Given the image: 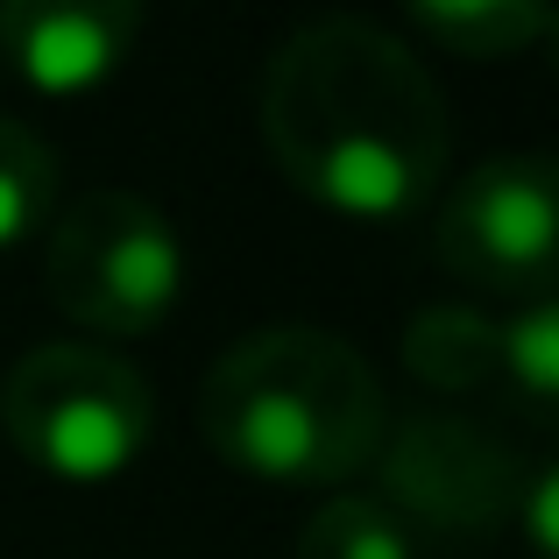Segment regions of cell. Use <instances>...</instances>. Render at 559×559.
Wrapping results in <instances>:
<instances>
[{
  "instance_id": "6da1fadb",
  "label": "cell",
  "mask_w": 559,
  "mask_h": 559,
  "mask_svg": "<svg viewBox=\"0 0 559 559\" xmlns=\"http://www.w3.org/2000/svg\"><path fill=\"white\" fill-rule=\"evenodd\" d=\"M262 142L305 199L390 219L439 191L453 121L439 79L404 36L361 14H319L270 50Z\"/></svg>"
},
{
  "instance_id": "7a4b0ae2",
  "label": "cell",
  "mask_w": 559,
  "mask_h": 559,
  "mask_svg": "<svg viewBox=\"0 0 559 559\" xmlns=\"http://www.w3.org/2000/svg\"><path fill=\"white\" fill-rule=\"evenodd\" d=\"M213 453L270 481H347L382 453L390 411L376 369L326 326L241 333L199 382Z\"/></svg>"
},
{
  "instance_id": "3957f363",
  "label": "cell",
  "mask_w": 559,
  "mask_h": 559,
  "mask_svg": "<svg viewBox=\"0 0 559 559\" xmlns=\"http://www.w3.org/2000/svg\"><path fill=\"white\" fill-rule=\"evenodd\" d=\"M0 425L14 453L64 481H107L150 447V376L99 341H43L0 382Z\"/></svg>"
},
{
  "instance_id": "277c9868",
  "label": "cell",
  "mask_w": 559,
  "mask_h": 559,
  "mask_svg": "<svg viewBox=\"0 0 559 559\" xmlns=\"http://www.w3.org/2000/svg\"><path fill=\"white\" fill-rule=\"evenodd\" d=\"M43 290L85 333H150L185 290V248L164 205L135 191H85L50 219Z\"/></svg>"
},
{
  "instance_id": "5b68a950",
  "label": "cell",
  "mask_w": 559,
  "mask_h": 559,
  "mask_svg": "<svg viewBox=\"0 0 559 559\" xmlns=\"http://www.w3.org/2000/svg\"><path fill=\"white\" fill-rule=\"evenodd\" d=\"M432 248L461 284L552 298V248H559V178L552 156H489L439 205Z\"/></svg>"
},
{
  "instance_id": "8992f818",
  "label": "cell",
  "mask_w": 559,
  "mask_h": 559,
  "mask_svg": "<svg viewBox=\"0 0 559 559\" xmlns=\"http://www.w3.org/2000/svg\"><path fill=\"white\" fill-rule=\"evenodd\" d=\"M390 496L404 510H418L425 524H453V532H475L496 510H510V467L496 453V439H481L461 418H411L396 432L390 461Z\"/></svg>"
},
{
  "instance_id": "52a82bcc",
  "label": "cell",
  "mask_w": 559,
  "mask_h": 559,
  "mask_svg": "<svg viewBox=\"0 0 559 559\" xmlns=\"http://www.w3.org/2000/svg\"><path fill=\"white\" fill-rule=\"evenodd\" d=\"M135 28H142L135 0H8L0 50L43 93H85L128 57Z\"/></svg>"
},
{
  "instance_id": "ba28073f",
  "label": "cell",
  "mask_w": 559,
  "mask_h": 559,
  "mask_svg": "<svg viewBox=\"0 0 559 559\" xmlns=\"http://www.w3.org/2000/svg\"><path fill=\"white\" fill-rule=\"evenodd\" d=\"M404 361L432 390H481L503 376V326L467 305H425L404 326Z\"/></svg>"
},
{
  "instance_id": "9c48e42d",
  "label": "cell",
  "mask_w": 559,
  "mask_h": 559,
  "mask_svg": "<svg viewBox=\"0 0 559 559\" xmlns=\"http://www.w3.org/2000/svg\"><path fill=\"white\" fill-rule=\"evenodd\" d=\"M418 28L439 36L461 57H518L524 43H538L552 28V14L538 0H418Z\"/></svg>"
},
{
  "instance_id": "30bf717a",
  "label": "cell",
  "mask_w": 559,
  "mask_h": 559,
  "mask_svg": "<svg viewBox=\"0 0 559 559\" xmlns=\"http://www.w3.org/2000/svg\"><path fill=\"white\" fill-rule=\"evenodd\" d=\"M57 205V150L0 114V248L28 241Z\"/></svg>"
},
{
  "instance_id": "8fae6325",
  "label": "cell",
  "mask_w": 559,
  "mask_h": 559,
  "mask_svg": "<svg viewBox=\"0 0 559 559\" xmlns=\"http://www.w3.org/2000/svg\"><path fill=\"white\" fill-rule=\"evenodd\" d=\"M298 559H411V532L376 496H333L298 532Z\"/></svg>"
},
{
  "instance_id": "7c38bea8",
  "label": "cell",
  "mask_w": 559,
  "mask_h": 559,
  "mask_svg": "<svg viewBox=\"0 0 559 559\" xmlns=\"http://www.w3.org/2000/svg\"><path fill=\"white\" fill-rule=\"evenodd\" d=\"M503 376L524 390L532 411H552V390H559V305L552 298H524V312L503 319Z\"/></svg>"
},
{
  "instance_id": "4fadbf2b",
  "label": "cell",
  "mask_w": 559,
  "mask_h": 559,
  "mask_svg": "<svg viewBox=\"0 0 559 559\" xmlns=\"http://www.w3.org/2000/svg\"><path fill=\"white\" fill-rule=\"evenodd\" d=\"M532 532H538V552H552V475H538V489H532Z\"/></svg>"
}]
</instances>
